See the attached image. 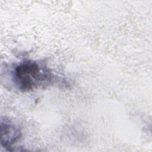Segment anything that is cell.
I'll return each mask as SVG.
<instances>
[{
    "label": "cell",
    "mask_w": 152,
    "mask_h": 152,
    "mask_svg": "<svg viewBox=\"0 0 152 152\" xmlns=\"http://www.w3.org/2000/svg\"><path fill=\"white\" fill-rule=\"evenodd\" d=\"M12 81L22 91H29L53 83L54 76L50 70L39 62L26 60L16 65L12 71Z\"/></svg>",
    "instance_id": "1"
},
{
    "label": "cell",
    "mask_w": 152,
    "mask_h": 152,
    "mask_svg": "<svg viewBox=\"0 0 152 152\" xmlns=\"http://www.w3.org/2000/svg\"><path fill=\"white\" fill-rule=\"evenodd\" d=\"M1 146L9 151H12L21 136L19 128L10 119L6 118H1Z\"/></svg>",
    "instance_id": "2"
}]
</instances>
